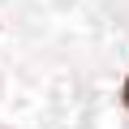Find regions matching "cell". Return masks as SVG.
Listing matches in <instances>:
<instances>
[{
    "mask_svg": "<svg viewBox=\"0 0 129 129\" xmlns=\"http://www.w3.org/2000/svg\"><path fill=\"white\" fill-rule=\"evenodd\" d=\"M120 103H125V112H129V73H125V86H120Z\"/></svg>",
    "mask_w": 129,
    "mask_h": 129,
    "instance_id": "cell-1",
    "label": "cell"
}]
</instances>
